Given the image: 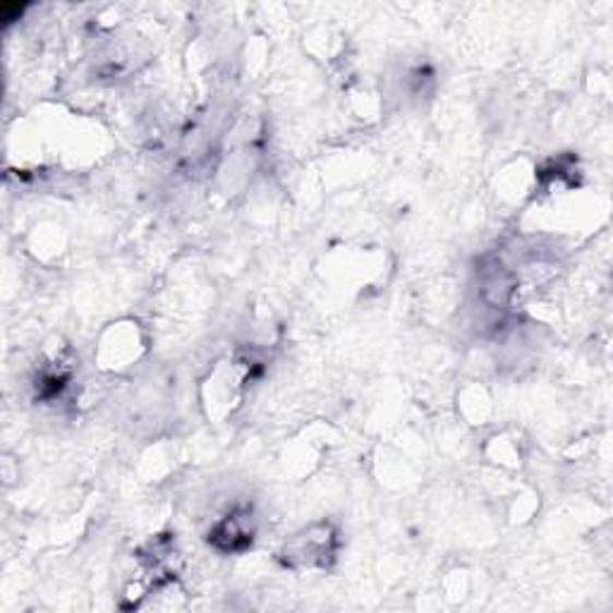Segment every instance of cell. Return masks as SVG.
I'll return each instance as SVG.
<instances>
[{
	"instance_id": "obj_1",
	"label": "cell",
	"mask_w": 613,
	"mask_h": 613,
	"mask_svg": "<svg viewBox=\"0 0 613 613\" xmlns=\"http://www.w3.org/2000/svg\"><path fill=\"white\" fill-rule=\"evenodd\" d=\"M333 532L329 524H321V532L315 530L303 532L285 546V563L287 566H327V561L333 556Z\"/></svg>"
}]
</instances>
